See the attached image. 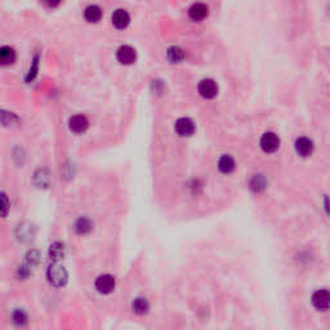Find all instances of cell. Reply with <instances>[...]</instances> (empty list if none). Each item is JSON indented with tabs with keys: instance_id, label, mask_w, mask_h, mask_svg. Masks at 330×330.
<instances>
[{
	"instance_id": "cell-1",
	"label": "cell",
	"mask_w": 330,
	"mask_h": 330,
	"mask_svg": "<svg viewBox=\"0 0 330 330\" xmlns=\"http://www.w3.org/2000/svg\"><path fill=\"white\" fill-rule=\"evenodd\" d=\"M47 279L53 286H57V288L64 286L68 280L67 271L58 263H52L47 269Z\"/></svg>"
},
{
	"instance_id": "cell-2",
	"label": "cell",
	"mask_w": 330,
	"mask_h": 330,
	"mask_svg": "<svg viewBox=\"0 0 330 330\" xmlns=\"http://www.w3.org/2000/svg\"><path fill=\"white\" fill-rule=\"evenodd\" d=\"M280 138L279 135L273 133V132H266L261 137L260 146L266 154H272L280 148Z\"/></svg>"
},
{
	"instance_id": "cell-3",
	"label": "cell",
	"mask_w": 330,
	"mask_h": 330,
	"mask_svg": "<svg viewBox=\"0 0 330 330\" xmlns=\"http://www.w3.org/2000/svg\"><path fill=\"white\" fill-rule=\"evenodd\" d=\"M97 292L101 294H110L114 292V289L116 286V280L115 277L110 273H103V275L98 276L94 282Z\"/></svg>"
},
{
	"instance_id": "cell-4",
	"label": "cell",
	"mask_w": 330,
	"mask_h": 330,
	"mask_svg": "<svg viewBox=\"0 0 330 330\" xmlns=\"http://www.w3.org/2000/svg\"><path fill=\"white\" fill-rule=\"evenodd\" d=\"M312 306L319 311H327L330 308V292L327 289H319L312 295Z\"/></svg>"
},
{
	"instance_id": "cell-5",
	"label": "cell",
	"mask_w": 330,
	"mask_h": 330,
	"mask_svg": "<svg viewBox=\"0 0 330 330\" xmlns=\"http://www.w3.org/2000/svg\"><path fill=\"white\" fill-rule=\"evenodd\" d=\"M198 92L206 100H212L218 94V85L213 79H202L198 85Z\"/></svg>"
},
{
	"instance_id": "cell-6",
	"label": "cell",
	"mask_w": 330,
	"mask_h": 330,
	"mask_svg": "<svg viewBox=\"0 0 330 330\" xmlns=\"http://www.w3.org/2000/svg\"><path fill=\"white\" fill-rule=\"evenodd\" d=\"M174 131L180 137H190L195 133L196 125L190 118H181L174 124Z\"/></svg>"
},
{
	"instance_id": "cell-7",
	"label": "cell",
	"mask_w": 330,
	"mask_h": 330,
	"mask_svg": "<svg viewBox=\"0 0 330 330\" xmlns=\"http://www.w3.org/2000/svg\"><path fill=\"white\" fill-rule=\"evenodd\" d=\"M68 128L72 133L75 134H81L84 132H87V129L89 128V120L85 115L83 114H77V115L71 116L70 120H68Z\"/></svg>"
},
{
	"instance_id": "cell-8",
	"label": "cell",
	"mask_w": 330,
	"mask_h": 330,
	"mask_svg": "<svg viewBox=\"0 0 330 330\" xmlns=\"http://www.w3.org/2000/svg\"><path fill=\"white\" fill-rule=\"evenodd\" d=\"M116 58L122 65L129 66V65L134 64L137 60V52L131 45H122L116 52Z\"/></svg>"
},
{
	"instance_id": "cell-9",
	"label": "cell",
	"mask_w": 330,
	"mask_h": 330,
	"mask_svg": "<svg viewBox=\"0 0 330 330\" xmlns=\"http://www.w3.org/2000/svg\"><path fill=\"white\" fill-rule=\"evenodd\" d=\"M295 151L297 154L302 157H308L310 155H312L315 150V144L312 139L307 137H299L297 141H295Z\"/></svg>"
},
{
	"instance_id": "cell-10",
	"label": "cell",
	"mask_w": 330,
	"mask_h": 330,
	"mask_svg": "<svg viewBox=\"0 0 330 330\" xmlns=\"http://www.w3.org/2000/svg\"><path fill=\"white\" fill-rule=\"evenodd\" d=\"M111 21L115 29L124 30L131 23V16H129V13L125 9H116L115 12L112 13Z\"/></svg>"
},
{
	"instance_id": "cell-11",
	"label": "cell",
	"mask_w": 330,
	"mask_h": 330,
	"mask_svg": "<svg viewBox=\"0 0 330 330\" xmlns=\"http://www.w3.org/2000/svg\"><path fill=\"white\" fill-rule=\"evenodd\" d=\"M209 14L208 6L202 3H195L190 6L189 17L195 22H200L202 19H205Z\"/></svg>"
},
{
	"instance_id": "cell-12",
	"label": "cell",
	"mask_w": 330,
	"mask_h": 330,
	"mask_svg": "<svg viewBox=\"0 0 330 330\" xmlns=\"http://www.w3.org/2000/svg\"><path fill=\"white\" fill-rule=\"evenodd\" d=\"M236 168V163H235L234 157L230 155H222L218 160V169L221 170L223 174H231Z\"/></svg>"
},
{
	"instance_id": "cell-13",
	"label": "cell",
	"mask_w": 330,
	"mask_h": 330,
	"mask_svg": "<svg viewBox=\"0 0 330 330\" xmlns=\"http://www.w3.org/2000/svg\"><path fill=\"white\" fill-rule=\"evenodd\" d=\"M84 18L89 23H96L102 18V9L98 5H88L84 10Z\"/></svg>"
},
{
	"instance_id": "cell-14",
	"label": "cell",
	"mask_w": 330,
	"mask_h": 330,
	"mask_svg": "<svg viewBox=\"0 0 330 330\" xmlns=\"http://www.w3.org/2000/svg\"><path fill=\"white\" fill-rule=\"evenodd\" d=\"M16 61V52L14 49L10 48V47H1L0 49V62L3 66H9V65L14 64Z\"/></svg>"
},
{
	"instance_id": "cell-15",
	"label": "cell",
	"mask_w": 330,
	"mask_h": 330,
	"mask_svg": "<svg viewBox=\"0 0 330 330\" xmlns=\"http://www.w3.org/2000/svg\"><path fill=\"white\" fill-rule=\"evenodd\" d=\"M93 228V223L87 217H80L79 219H76L75 222V231H76L79 235H87L89 234L90 231Z\"/></svg>"
},
{
	"instance_id": "cell-16",
	"label": "cell",
	"mask_w": 330,
	"mask_h": 330,
	"mask_svg": "<svg viewBox=\"0 0 330 330\" xmlns=\"http://www.w3.org/2000/svg\"><path fill=\"white\" fill-rule=\"evenodd\" d=\"M132 310L137 315L147 314L148 310H150V303H148V301L146 298L138 297V298H135L134 301L132 302Z\"/></svg>"
},
{
	"instance_id": "cell-17",
	"label": "cell",
	"mask_w": 330,
	"mask_h": 330,
	"mask_svg": "<svg viewBox=\"0 0 330 330\" xmlns=\"http://www.w3.org/2000/svg\"><path fill=\"white\" fill-rule=\"evenodd\" d=\"M267 181L263 174H254L250 180V189L253 190L254 193H262L263 190H266Z\"/></svg>"
},
{
	"instance_id": "cell-18",
	"label": "cell",
	"mask_w": 330,
	"mask_h": 330,
	"mask_svg": "<svg viewBox=\"0 0 330 330\" xmlns=\"http://www.w3.org/2000/svg\"><path fill=\"white\" fill-rule=\"evenodd\" d=\"M167 57L172 64H180L185 60V52L180 47H170L167 51Z\"/></svg>"
},
{
	"instance_id": "cell-19",
	"label": "cell",
	"mask_w": 330,
	"mask_h": 330,
	"mask_svg": "<svg viewBox=\"0 0 330 330\" xmlns=\"http://www.w3.org/2000/svg\"><path fill=\"white\" fill-rule=\"evenodd\" d=\"M49 256L53 261H60L65 257V245L60 241H55L49 248Z\"/></svg>"
},
{
	"instance_id": "cell-20",
	"label": "cell",
	"mask_w": 330,
	"mask_h": 330,
	"mask_svg": "<svg viewBox=\"0 0 330 330\" xmlns=\"http://www.w3.org/2000/svg\"><path fill=\"white\" fill-rule=\"evenodd\" d=\"M13 321H14V324L19 325V327H22L27 323V315L22 311V310H16V311L13 312L12 315Z\"/></svg>"
},
{
	"instance_id": "cell-21",
	"label": "cell",
	"mask_w": 330,
	"mask_h": 330,
	"mask_svg": "<svg viewBox=\"0 0 330 330\" xmlns=\"http://www.w3.org/2000/svg\"><path fill=\"white\" fill-rule=\"evenodd\" d=\"M43 3L48 6V8H52V9H53V8H57V6L60 5L61 0H43Z\"/></svg>"
},
{
	"instance_id": "cell-22",
	"label": "cell",
	"mask_w": 330,
	"mask_h": 330,
	"mask_svg": "<svg viewBox=\"0 0 330 330\" xmlns=\"http://www.w3.org/2000/svg\"><path fill=\"white\" fill-rule=\"evenodd\" d=\"M1 199H3V217H5L8 209H9V204H8V199H6V195L4 193L1 195Z\"/></svg>"
}]
</instances>
